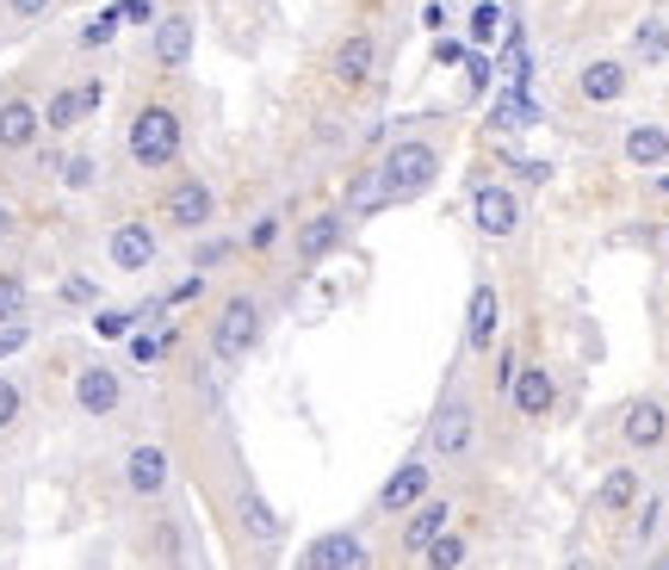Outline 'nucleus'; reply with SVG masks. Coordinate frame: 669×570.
I'll return each instance as SVG.
<instances>
[{
	"label": "nucleus",
	"instance_id": "12",
	"mask_svg": "<svg viewBox=\"0 0 669 570\" xmlns=\"http://www.w3.org/2000/svg\"><path fill=\"white\" fill-rule=\"evenodd\" d=\"M168 224L174 230H205L211 224V211H218V199H211V187L205 180H180V187L168 192Z\"/></svg>",
	"mask_w": 669,
	"mask_h": 570
},
{
	"label": "nucleus",
	"instance_id": "19",
	"mask_svg": "<svg viewBox=\"0 0 669 570\" xmlns=\"http://www.w3.org/2000/svg\"><path fill=\"white\" fill-rule=\"evenodd\" d=\"M236 521H242V534L255 539V546H279V515L267 508V496H260L255 484H242V496H236Z\"/></svg>",
	"mask_w": 669,
	"mask_h": 570
},
{
	"label": "nucleus",
	"instance_id": "45",
	"mask_svg": "<svg viewBox=\"0 0 669 570\" xmlns=\"http://www.w3.org/2000/svg\"><path fill=\"white\" fill-rule=\"evenodd\" d=\"M223 255H230V243H205L199 248V267H211V260H223Z\"/></svg>",
	"mask_w": 669,
	"mask_h": 570
},
{
	"label": "nucleus",
	"instance_id": "32",
	"mask_svg": "<svg viewBox=\"0 0 669 570\" xmlns=\"http://www.w3.org/2000/svg\"><path fill=\"white\" fill-rule=\"evenodd\" d=\"M638 56H651V63H664V56H669V32L657 25V19L638 25Z\"/></svg>",
	"mask_w": 669,
	"mask_h": 570
},
{
	"label": "nucleus",
	"instance_id": "16",
	"mask_svg": "<svg viewBox=\"0 0 669 570\" xmlns=\"http://www.w3.org/2000/svg\"><path fill=\"white\" fill-rule=\"evenodd\" d=\"M304 565L310 570H366V546L354 534H323L304 546Z\"/></svg>",
	"mask_w": 669,
	"mask_h": 570
},
{
	"label": "nucleus",
	"instance_id": "13",
	"mask_svg": "<svg viewBox=\"0 0 669 570\" xmlns=\"http://www.w3.org/2000/svg\"><path fill=\"white\" fill-rule=\"evenodd\" d=\"M626 87H633V75H626V63H614V56H601V63H589V69L577 75V93H583L589 105L626 100Z\"/></svg>",
	"mask_w": 669,
	"mask_h": 570
},
{
	"label": "nucleus",
	"instance_id": "46",
	"mask_svg": "<svg viewBox=\"0 0 669 570\" xmlns=\"http://www.w3.org/2000/svg\"><path fill=\"white\" fill-rule=\"evenodd\" d=\"M13 230H19V224H13V211L0 205V243H7V236H13Z\"/></svg>",
	"mask_w": 669,
	"mask_h": 570
},
{
	"label": "nucleus",
	"instance_id": "3",
	"mask_svg": "<svg viewBox=\"0 0 669 570\" xmlns=\"http://www.w3.org/2000/svg\"><path fill=\"white\" fill-rule=\"evenodd\" d=\"M255 342H260V304L248 292H236L218 311V323H211V354L218 360H242V354H255Z\"/></svg>",
	"mask_w": 669,
	"mask_h": 570
},
{
	"label": "nucleus",
	"instance_id": "26",
	"mask_svg": "<svg viewBox=\"0 0 669 570\" xmlns=\"http://www.w3.org/2000/svg\"><path fill=\"white\" fill-rule=\"evenodd\" d=\"M391 205V187H384V168L378 174H354V187H347V211L354 217H372V211Z\"/></svg>",
	"mask_w": 669,
	"mask_h": 570
},
{
	"label": "nucleus",
	"instance_id": "15",
	"mask_svg": "<svg viewBox=\"0 0 669 570\" xmlns=\"http://www.w3.org/2000/svg\"><path fill=\"white\" fill-rule=\"evenodd\" d=\"M342 236H347V217H342V211H316V217L298 230V255H304V267L328 260L335 248H342Z\"/></svg>",
	"mask_w": 669,
	"mask_h": 570
},
{
	"label": "nucleus",
	"instance_id": "25",
	"mask_svg": "<svg viewBox=\"0 0 669 570\" xmlns=\"http://www.w3.org/2000/svg\"><path fill=\"white\" fill-rule=\"evenodd\" d=\"M626 161H633V168L669 161V131L664 124H633V131H626Z\"/></svg>",
	"mask_w": 669,
	"mask_h": 570
},
{
	"label": "nucleus",
	"instance_id": "30",
	"mask_svg": "<svg viewBox=\"0 0 669 570\" xmlns=\"http://www.w3.org/2000/svg\"><path fill=\"white\" fill-rule=\"evenodd\" d=\"M25 279L19 273H0V323H13V316H25Z\"/></svg>",
	"mask_w": 669,
	"mask_h": 570
},
{
	"label": "nucleus",
	"instance_id": "38",
	"mask_svg": "<svg viewBox=\"0 0 669 570\" xmlns=\"http://www.w3.org/2000/svg\"><path fill=\"white\" fill-rule=\"evenodd\" d=\"M657 521H664V502H645V515H638V539H645V546L657 539Z\"/></svg>",
	"mask_w": 669,
	"mask_h": 570
},
{
	"label": "nucleus",
	"instance_id": "6",
	"mask_svg": "<svg viewBox=\"0 0 669 570\" xmlns=\"http://www.w3.org/2000/svg\"><path fill=\"white\" fill-rule=\"evenodd\" d=\"M372 63H378V37L372 32H347L342 44H335V56H328V75L354 93V87L372 81Z\"/></svg>",
	"mask_w": 669,
	"mask_h": 570
},
{
	"label": "nucleus",
	"instance_id": "39",
	"mask_svg": "<svg viewBox=\"0 0 669 570\" xmlns=\"http://www.w3.org/2000/svg\"><path fill=\"white\" fill-rule=\"evenodd\" d=\"M25 335H32V328H19V316H13V323H7V335H0V360H7V354H19V347H25Z\"/></svg>",
	"mask_w": 669,
	"mask_h": 570
},
{
	"label": "nucleus",
	"instance_id": "24",
	"mask_svg": "<svg viewBox=\"0 0 669 570\" xmlns=\"http://www.w3.org/2000/svg\"><path fill=\"white\" fill-rule=\"evenodd\" d=\"M533 124H539V100H533L527 87L509 81V93H502L497 112H490V131H502V137H509V131H533Z\"/></svg>",
	"mask_w": 669,
	"mask_h": 570
},
{
	"label": "nucleus",
	"instance_id": "48",
	"mask_svg": "<svg viewBox=\"0 0 669 570\" xmlns=\"http://www.w3.org/2000/svg\"><path fill=\"white\" fill-rule=\"evenodd\" d=\"M664 248H669V230H664Z\"/></svg>",
	"mask_w": 669,
	"mask_h": 570
},
{
	"label": "nucleus",
	"instance_id": "1",
	"mask_svg": "<svg viewBox=\"0 0 669 570\" xmlns=\"http://www.w3.org/2000/svg\"><path fill=\"white\" fill-rule=\"evenodd\" d=\"M174 156H180V119L168 105H143L131 119V161L137 168H168Z\"/></svg>",
	"mask_w": 669,
	"mask_h": 570
},
{
	"label": "nucleus",
	"instance_id": "20",
	"mask_svg": "<svg viewBox=\"0 0 669 570\" xmlns=\"http://www.w3.org/2000/svg\"><path fill=\"white\" fill-rule=\"evenodd\" d=\"M515 410L527 415V422H539V415H551V403H558V384H551L546 366H527V372H515Z\"/></svg>",
	"mask_w": 669,
	"mask_h": 570
},
{
	"label": "nucleus",
	"instance_id": "4",
	"mask_svg": "<svg viewBox=\"0 0 669 570\" xmlns=\"http://www.w3.org/2000/svg\"><path fill=\"white\" fill-rule=\"evenodd\" d=\"M471 440H478V403L441 398V410L428 415V447L441 452V459H465Z\"/></svg>",
	"mask_w": 669,
	"mask_h": 570
},
{
	"label": "nucleus",
	"instance_id": "18",
	"mask_svg": "<svg viewBox=\"0 0 669 570\" xmlns=\"http://www.w3.org/2000/svg\"><path fill=\"white\" fill-rule=\"evenodd\" d=\"M465 342L478 347V354H490V347H497V286H490V279H478V286H471V311H465Z\"/></svg>",
	"mask_w": 669,
	"mask_h": 570
},
{
	"label": "nucleus",
	"instance_id": "8",
	"mask_svg": "<svg viewBox=\"0 0 669 570\" xmlns=\"http://www.w3.org/2000/svg\"><path fill=\"white\" fill-rule=\"evenodd\" d=\"M620 434H626V447H638V452L664 447V440H669V410L657 398H633V403H626V415H620Z\"/></svg>",
	"mask_w": 669,
	"mask_h": 570
},
{
	"label": "nucleus",
	"instance_id": "23",
	"mask_svg": "<svg viewBox=\"0 0 669 570\" xmlns=\"http://www.w3.org/2000/svg\"><path fill=\"white\" fill-rule=\"evenodd\" d=\"M187 56H192V19H155V63L161 69H187Z\"/></svg>",
	"mask_w": 669,
	"mask_h": 570
},
{
	"label": "nucleus",
	"instance_id": "17",
	"mask_svg": "<svg viewBox=\"0 0 669 570\" xmlns=\"http://www.w3.org/2000/svg\"><path fill=\"white\" fill-rule=\"evenodd\" d=\"M168 452L161 447H131V459H124V484L137 490V496H161L168 490Z\"/></svg>",
	"mask_w": 669,
	"mask_h": 570
},
{
	"label": "nucleus",
	"instance_id": "34",
	"mask_svg": "<svg viewBox=\"0 0 669 570\" xmlns=\"http://www.w3.org/2000/svg\"><path fill=\"white\" fill-rule=\"evenodd\" d=\"M63 187H69V192L93 187V156H69V161H63Z\"/></svg>",
	"mask_w": 669,
	"mask_h": 570
},
{
	"label": "nucleus",
	"instance_id": "35",
	"mask_svg": "<svg viewBox=\"0 0 669 570\" xmlns=\"http://www.w3.org/2000/svg\"><path fill=\"white\" fill-rule=\"evenodd\" d=\"M93 298H100V286H93L87 273H69V279H63V304H93Z\"/></svg>",
	"mask_w": 669,
	"mask_h": 570
},
{
	"label": "nucleus",
	"instance_id": "44",
	"mask_svg": "<svg viewBox=\"0 0 669 570\" xmlns=\"http://www.w3.org/2000/svg\"><path fill=\"white\" fill-rule=\"evenodd\" d=\"M13 7V19H37V13H51V0H7Z\"/></svg>",
	"mask_w": 669,
	"mask_h": 570
},
{
	"label": "nucleus",
	"instance_id": "9",
	"mask_svg": "<svg viewBox=\"0 0 669 570\" xmlns=\"http://www.w3.org/2000/svg\"><path fill=\"white\" fill-rule=\"evenodd\" d=\"M428 459H403V466L391 471V478H384V490H378V508H384V515H403V508H415V502L428 496Z\"/></svg>",
	"mask_w": 669,
	"mask_h": 570
},
{
	"label": "nucleus",
	"instance_id": "42",
	"mask_svg": "<svg viewBox=\"0 0 669 570\" xmlns=\"http://www.w3.org/2000/svg\"><path fill=\"white\" fill-rule=\"evenodd\" d=\"M434 63H446V69H459V63H465V51L453 44V37H441V44H434Z\"/></svg>",
	"mask_w": 669,
	"mask_h": 570
},
{
	"label": "nucleus",
	"instance_id": "14",
	"mask_svg": "<svg viewBox=\"0 0 669 570\" xmlns=\"http://www.w3.org/2000/svg\"><path fill=\"white\" fill-rule=\"evenodd\" d=\"M37 131H44V112H37L25 93H13V100H0V149H32Z\"/></svg>",
	"mask_w": 669,
	"mask_h": 570
},
{
	"label": "nucleus",
	"instance_id": "28",
	"mask_svg": "<svg viewBox=\"0 0 669 570\" xmlns=\"http://www.w3.org/2000/svg\"><path fill=\"white\" fill-rule=\"evenodd\" d=\"M422 558H428L434 570H453V565H465V539H459V534H434Z\"/></svg>",
	"mask_w": 669,
	"mask_h": 570
},
{
	"label": "nucleus",
	"instance_id": "33",
	"mask_svg": "<svg viewBox=\"0 0 669 570\" xmlns=\"http://www.w3.org/2000/svg\"><path fill=\"white\" fill-rule=\"evenodd\" d=\"M459 69H465V81H471V93H483V87L497 81V63H490L483 51H471V56L459 63Z\"/></svg>",
	"mask_w": 669,
	"mask_h": 570
},
{
	"label": "nucleus",
	"instance_id": "43",
	"mask_svg": "<svg viewBox=\"0 0 669 570\" xmlns=\"http://www.w3.org/2000/svg\"><path fill=\"white\" fill-rule=\"evenodd\" d=\"M205 292V279H180V286H174L168 292V304H192V298Z\"/></svg>",
	"mask_w": 669,
	"mask_h": 570
},
{
	"label": "nucleus",
	"instance_id": "31",
	"mask_svg": "<svg viewBox=\"0 0 669 570\" xmlns=\"http://www.w3.org/2000/svg\"><path fill=\"white\" fill-rule=\"evenodd\" d=\"M131 328H137V316H131V311H100V316H93V335H100V342H124Z\"/></svg>",
	"mask_w": 669,
	"mask_h": 570
},
{
	"label": "nucleus",
	"instance_id": "27",
	"mask_svg": "<svg viewBox=\"0 0 669 570\" xmlns=\"http://www.w3.org/2000/svg\"><path fill=\"white\" fill-rule=\"evenodd\" d=\"M119 25H124V13H119V7H105L100 19H87V25H81V44H87V51H105V44L119 37Z\"/></svg>",
	"mask_w": 669,
	"mask_h": 570
},
{
	"label": "nucleus",
	"instance_id": "22",
	"mask_svg": "<svg viewBox=\"0 0 669 570\" xmlns=\"http://www.w3.org/2000/svg\"><path fill=\"white\" fill-rule=\"evenodd\" d=\"M638 496H645V478H638L633 466H614L595 490V508L601 515H626V508H638Z\"/></svg>",
	"mask_w": 669,
	"mask_h": 570
},
{
	"label": "nucleus",
	"instance_id": "36",
	"mask_svg": "<svg viewBox=\"0 0 669 570\" xmlns=\"http://www.w3.org/2000/svg\"><path fill=\"white\" fill-rule=\"evenodd\" d=\"M19 410H25V398H19V384L13 379H0V428H13Z\"/></svg>",
	"mask_w": 669,
	"mask_h": 570
},
{
	"label": "nucleus",
	"instance_id": "37",
	"mask_svg": "<svg viewBox=\"0 0 669 570\" xmlns=\"http://www.w3.org/2000/svg\"><path fill=\"white\" fill-rule=\"evenodd\" d=\"M279 243V217H260L255 230H248V248H274Z\"/></svg>",
	"mask_w": 669,
	"mask_h": 570
},
{
	"label": "nucleus",
	"instance_id": "21",
	"mask_svg": "<svg viewBox=\"0 0 669 570\" xmlns=\"http://www.w3.org/2000/svg\"><path fill=\"white\" fill-rule=\"evenodd\" d=\"M100 93H105L100 81L63 87V93H56V100H51V112H44V124H51V131H75V124H81L87 112H93V105H100Z\"/></svg>",
	"mask_w": 669,
	"mask_h": 570
},
{
	"label": "nucleus",
	"instance_id": "2",
	"mask_svg": "<svg viewBox=\"0 0 669 570\" xmlns=\"http://www.w3.org/2000/svg\"><path fill=\"white\" fill-rule=\"evenodd\" d=\"M441 180V149L434 143H397L391 156H384V187L391 199H415V192H428Z\"/></svg>",
	"mask_w": 669,
	"mask_h": 570
},
{
	"label": "nucleus",
	"instance_id": "47",
	"mask_svg": "<svg viewBox=\"0 0 669 570\" xmlns=\"http://www.w3.org/2000/svg\"><path fill=\"white\" fill-rule=\"evenodd\" d=\"M657 192H664V199H669V180H657Z\"/></svg>",
	"mask_w": 669,
	"mask_h": 570
},
{
	"label": "nucleus",
	"instance_id": "41",
	"mask_svg": "<svg viewBox=\"0 0 669 570\" xmlns=\"http://www.w3.org/2000/svg\"><path fill=\"white\" fill-rule=\"evenodd\" d=\"M161 347H168V342H161V335H137V342H131V354H137L143 366H149L155 354H161Z\"/></svg>",
	"mask_w": 669,
	"mask_h": 570
},
{
	"label": "nucleus",
	"instance_id": "29",
	"mask_svg": "<svg viewBox=\"0 0 669 570\" xmlns=\"http://www.w3.org/2000/svg\"><path fill=\"white\" fill-rule=\"evenodd\" d=\"M502 7L497 0H478V7H471V37H478V44H490V37H502Z\"/></svg>",
	"mask_w": 669,
	"mask_h": 570
},
{
	"label": "nucleus",
	"instance_id": "10",
	"mask_svg": "<svg viewBox=\"0 0 669 570\" xmlns=\"http://www.w3.org/2000/svg\"><path fill=\"white\" fill-rule=\"evenodd\" d=\"M105 255H112V267H119V273H143V267L155 260V230L131 217V224H119L112 236H105Z\"/></svg>",
	"mask_w": 669,
	"mask_h": 570
},
{
	"label": "nucleus",
	"instance_id": "11",
	"mask_svg": "<svg viewBox=\"0 0 669 570\" xmlns=\"http://www.w3.org/2000/svg\"><path fill=\"white\" fill-rule=\"evenodd\" d=\"M124 398V384L112 366H81L75 372V403H81V415H112Z\"/></svg>",
	"mask_w": 669,
	"mask_h": 570
},
{
	"label": "nucleus",
	"instance_id": "7",
	"mask_svg": "<svg viewBox=\"0 0 669 570\" xmlns=\"http://www.w3.org/2000/svg\"><path fill=\"white\" fill-rule=\"evenodd\" d=\"M446 521H453V508H446L441 496H422L415 508H403V534H397L403 558H422V552H428V539L446 534Z\"/></svg>",
	"mask_w": 669,
	"mask_h": 570
},
{
	"label": "nucleus",
	"instance_id": "40",
	"mask_svg": "<svg viewBox=\"0 0 669 570\" xmlns=\"http://www.w3.org/2000/svg\"><path fill=\"white\" fill-rule=\"evenodd\" d=\"M119 13L131 19V25H149V19H155V7H149V0H119Z\"/></svg>",
	"mask_w": 669,
	"mask_h": 570
},
{
	"label": "nucleus",
	"instance_id": "5",
	"mask_svg": "<svg viewBox=\"0 0 669 570\" xmlns=\"http://www.w3.org/2000/svg\"><path fill=\"white\" fill-rule=\"evenodd\" d=\"M471 224H478L483 236H497V243L502 236H515L521 230V199L509 187H478L471 192Z\"/></svg>",
	"mask_w": 669,
	"mask_h": 570
}]
</instances>
